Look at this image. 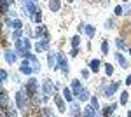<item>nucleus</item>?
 <instances>
[{
	"mask_svg": "<svg viewBox=\"0 0 131 117\" xmlns=\"http://www.w3.org/2000/svg\"><path fill=\"white\" fill-rule=\"evenodd\" d=\"M42 114H44V115H52L51 108H44V110H42Z\"/></svg>",
	"mask_w": 131,
	"mask_h": 117,
	"instance_id": "nucleus-33",
	"label": "nucleus"
},
{
	"mask_svg": "<svg viewBox=\"0 0 131 117\" xmlns=\"http://www.w3.org/2000/svg\"><path fill=\"white\" fill-rule=\"evenodd\" d=\"M128 96H129V94H128L126 91H122L121 98H119V103H121V105H126V103H128Z\"/></svg>",
	"mask_w": 131,
	"mask_h": 117,
	"instance_id": "nucleus-18",
	"label": "nucleus"
},
{
	"mask_svg": "<svg viewBox=\"0 0 131 117\" xmlns=\"http://www.w3.org/2000/svg\"><path fill=\"white\" fill-rule=\"evenodd\" d=\"M61 7V2L60 0H49V9L52 10V12H58Z\"/></svg>",
	"mask_w": 131,
	"mask_h": 117,
	"instance_id": "nucleus-9",
	"label": "nucleus"
},
{
	"mask_svg": "<svg viewBox=\"0 0 131 117\" xmlns=\"http://www.w3.org/2000/svg\"><path fill=\"white\" fill-rule=\"evenodd\" d=\"M84 115H96V108L93 107V105H89V107L84 108V112H82Z\"/></svg>",
	"mask_w": 131,
	"mask_h": 117,
	"instance_id": "nucleus-16",
	"label": "nucleus"
},
{
	"mask_svg": "<svg viewBox=\"0 0 131 117\" xmlns=\"http://www.w3.org/2000/svg\"><path fill=\"white\" fill-rule=\"evenodd\" d=\"M4 58H5L7 63L12 65V63L16 61V52H14V51H5V52H4Z\"/></svg>",
	"mask_w": 131,
	"mask_h": 117,
	"instance_id": "nucleus-8",
	"label": "nucleus"
},
{
	"mask_svg": "<svg viewBox=\"0 0 131 117\" xmlns=\"http://www.w3.org/2000/svg\"><path fill=\"white\" fill-rule=\"evenodd\" d=\"M72 88H73V94H75V96H77V94H79V91H81V82H79V80H77V79H75V80H72Z\"/></svg>",
	"mask_w": 131,
	"mask_h": 117,
	"instance_id": "nucleus-13",
	"label": "nucleus"
},
{
	"mask_svg": "<svg viewBox=\"0 0 131 117\" xmlns=\"http://www.w3.org/2000/svg\"><path fill=\"white\" fill-rule=\"evenodd\" d=\"M10 26H12V28H16V30H21L23 23H21L19 19H14V21H10Z\"/></svg>",
	"mask_w": 131,
	"mask_h": 117,
	"instance_id": "nucleus-20",
	"label": "nucleus"
},
{
	"mask_svg": "<svg viewBox=\"0 0 131 117\" xmlns=\"http://www.w3.org/2000/svg\"><path fill=\"white\" fill-rule=\"evenodd\" d=\"M81 75H82L84 79H88V77H89V72H88V70H82V72H81Z\"/></svg>",
	"mask_w": 131,
	"mask_h": 117,
	"instance_id": "nucleus-34",
	"label": "nucleus"
},
{
	"mask_svg": "<svg viewBox=\"0 0 131 117\" xmlns=\"http://www.w3.org/2000/svg\"><path fill=\"white\" fill-rule=\"evenodd\" d=\"M115 58H117V61H119V65H121V67L128 68V59L124 58V56H122L121 52H117V54H115Z\"/></svg>",
	"mask_w": 131,
	"mask_h": 117,
	"instance_id": "nucleus-11",
	"label": "nucleus"
},
{
	"mask_svg": "<svg viewBox=\"0 0 131 117\" xmlns=\"http://www.w3.org/2000/svg\"><path fill=\"white\" fill-rule=\"evenodd\" d=\"M91 105L96 108V110L100 108V103H98V98H96V96H93V98H91Z\"/></svg>",
	"mask_w": 131,
	"mask_h": 117,
	"instance_id": "nucleus-26",
	"label": "nucleus"
},
{
	"mask_svg": "<svg viewBox=\"0 0 131 117\" xmlns=\"http://www.w3.org/2000/svg\"><path fill=\"white\" fill-rule=\"evenodd\" d=\"M0 2H10V0H0Z\"/></svg>",
	"mask_w": 131,
	"mask_h": 117,
	"instance_id": "nucleus-38",
	"label": "nucleus"
},
{
	"mask_svg": "<svg viewBox=\"0 0 131 117\" xmlns=\"http://www.w3.org/2000/svg\"><path fill=\"white\" fill-rule=\"evenodd\" d=\"M124 84H128V86L131 84V75H128V77H126V82H124Z\"/></svg>",
	"mask_w": 131,
	"mask_h": 117,
	"instance_id": "nucleus-36",
	"label": "nucleus"
},
{
	"mask_svg": "<svg viewBox=\"0 0 131 117\" xmlns=\"http://www.w3.org/2000/svg\"><path fill=\"white\" fill-rule=\"evenodd\" d=\"M115 110V105H110V107H105V110H103V115H110L112 112Z\"/></svg>",
	"mask_w": 131,
	"mask_h": 117,
	"instance_id": "nucleus-23",
	"label": "nucleus"
},
{
	"mask_svg": "<svg viewBox=\"0 0 131 117\" xmlns=\"http://www.w3.org/2000/svg\"><path fill=\"white\" fill-rule=\"evenodd\" d=\"M86 33H88V37H93L94 35V26H91V25H86Z\"/></svg>",
	"mask_w": 131,
	"mask_h": 117,
	"instance_id": "nucleus-21",
	"label": "nucleus"
},
{
	"mask_svg": "<svg viewBox=\"0 0 131 117\" xmlns=\"http://www.w3.org/2000/svg\"><path fill=\"white\" fill-rule=\"evenodd\" d=\"M70 54H72V56H77V47H73V49H72V52H70Z\"/></svg>",
	"mask_w": 131,
	"mask_h": 117,
	"instance_id": "nucleus-37",
	"label": "nucleus"
},
{
	"mask_svg": "<svg viewBox=\"0 0 131 117\" xmlns=\"http://www.w3.org/2000/svg\"><path fill=\"white\" fill-rule=\"evenodd\" d=\"M35 33H37V37H44V39H49V31H47V28H46V26H42V25H39V26H37Z\"/></svg>",
	"mask_w": 131,
	"mask_h": 117,
	"instance_id": "nucleus-6",
	"label": "nucleus"
},
{
	"mask_svg": "<svg viewBox=\"0 0 131 117\" xmlns=\"http://www.w3.org/2000/svg\"><path fill=\"white\" fill-rule=\"evenodd\" d=\"M101 51H103L105 54L108 52V42H107V40H103V42H101Z\"/></svg>",
	"mask_w": 131,
	"mask_h": 117,
	"instance_id": "nucleus-28",
	"label": "nucleus"
},
{
	"mask_svg": "<svg viewBox=\"0 0 131 117\" xmlns=\"http://www.w3.org/2000/svg\"><path fill=\"white\" fill-rule=\"evenodd\" d=\"M122 12H124V7H122V5H117V7H115V14H117V16H121Z\"/></svg>",
	"mask_w": 131,
	"mask_h": 117,
	"instance_id": "nucleus-31",
	"label": "nucleus"
},
{
	"mask_svg": "<svg viewBox=\"0 0 131 117\" xmlns=\"http://www.w3.org/2000/svg\"><path fill=\"white\" fill-rule=\"evenodd\" d=\"M47 47H49V40H47V39H44L42 42H37V44H35V51H37V52L46 51Z\"/></svg>",
	"mask_w": 131,
	"mask_h": 117,
	"instance_id": "nucleus-7",
	"label": "nucleus"
},
{
	"mask_svg": "<svg viewBox=\"0 0 131 117\" xmlns=\"http://www.w3.org/2000/svg\"><path fill=\"white\" fill-rule=\"evenodd\" d=\"M0 80H2V82H5V80H7V72H5L4 68L0 70Z\"/></svg>",
	"mask_w": 131,
	"mask_h": 117,
	"instance_id": "nucleus-29",
	"label": "nucleus"
},
{
	"mask_svg": "<svg viewBox=\"0 0 131 117\" xmlns=\"http://www.w3.org/2000/svg\"><path fill=\"white\" fill-rule=\"evenodd\" d=\"M16 49H18V52H19L21 56H25V54L28 52V49H30V40L28 39L16 40Z\"/></svg>",
	"mask_w": 131,
	"mask_h": 117,
	"instance_id": "nucleus-1",
	"label": "nucleus"
},
{
	"mask_svg": "<svg viewBox=\"0 0 131 117\" xmlns=\"http://www.w3.org/2000/svg\"><path fill=\"white\" fill-rule=\"evenodd\" d=\"M72 114H75V115H77V114H79V107H77V105H75V103H73V105H72Z\"/></svg>",
	"mask_w": 131,
	"mask_h": 117,
	"instance_id": "nucleus-32",
	"label": "nucleus"
},
{
	"mask_svg": "<svg viewBox=\"0 0 131 117\" xmlns=\"http://www.w3.org/2000/svg\"><path fill=\"white\" fill-rule=\"evenodd\" d=\"M63 98H65V100H67L68 103H72V101H73V94H72V91H70L68 88L63 89Z\"/></svg>",
	"mask_w": 131,
	"mask_h": 117,
	"instance_id": "nucleus-10",
	"label": "nucleus"
},
{
	"mask_svg": "<svg viewBox=\"0 0 131 117\" xmlns=\"http://www.w3.org/2000/svg\"><path fill=\"white\" fill-rule=\"evenodd\" d=\"M21 35H23V31H21V30H16V31L12 33V39H14V40H19Z\"/></svg>",
	"mask_w": 131,
	"mask_h": 117,
	"instance_id": "nucleus-27",
	"label": "nucleus"
},
{
	"mask_svg": "<svg viewBox=\"0 0 131 117\" xmlns=\"http://www.w3.org/2000/svg\"><path fill=\"white\" fill-rule=\"evenodd\" d=\"M16 103H18V108H25L26 105V91H18V94H16Z\"/></svg>",
	"mask_w": 131,
	"mask_h": 117,
	"instance_id": "nucleus-2",
	"label": "nucleus"
},
{
	"mask_svg": "<svg viewBox=\"0 0 131 117\" xmlns=\"http://www.w3.org/2000/svg\"><path fill=\"white\" fill-rule=\"evenodd\" d=\"M77 98H79L81 101H84V100H88V98H89V93H88V89H84V88H82L81 91H79V94H77Z\"/></svg>",
	"mask_w": 131,
	"mask_h": 117,
	"instance_id": "nucleus-14",
	"label": "nucleus"
},
{
	"mask_svg": "<svg viewBox=\"0 0 131 117\" xmlns=\"http://www.w3.org/2000/svg\"><path fill=\"white\" fill-rule=\"evenodd\" d=\"M0 103H2V107H5V105H7V96H5V93H4V91L0 93Z\"/></svg>",
	"mask_w": 131,
	"mask_h": 117,
	"instance_id": "nucleus-24",
	"label": "nucleus"
},
{
	"mask_svg": "<svg viewBox=\"0 0 131 117\" xmlns=\"http://www.w3.org/2000/svg\"><path fill=\"white\" fill-rule=\"evenodd\" d=\"M100 65H101L100 59H93V61L89 63V68L93 70V72H98V70H100Z\"/></svg>",
	"mask_w": 131,
	"mask_h": 117,
	"instance_id": "nucleus-12",
	"label": "nucleus"
},
{
	"mask_svg": "<svg viewBox=\"0 0 131 117\" xmlns=\"http://www.w3.org/2000/svg\"><path fill=\"white\" fill-rule=\"evenodd\" d=\"M54 101H56V105L60 108V112H65V103H63V98L61 96H54Z\"/></svg>",
	"mask_w": 131,
	"mask_h": 117,
	"instance_id": "nucleus-15",
	"label": "nucleus"
},
{
	"mask_svg": "<svg viewBox=\"0 0 131 117\" xmlns=\"http://www.w3.org/2000/svg\"><path fill=\"white\" fill-rule=\"evenodd\" d=\"M105 73H107L108 77H110L112 73H114V67H112L110 63H107V65H105Z\"/></svg>",
	"mask_w": 131,
	"mask_h": 117,
	"instance_id": "nucleus-22",
	"label": "nucleus"
},
{
	"mask_svg": "<svg viewBox=\"0 0 131 117\" xmlns=\"http://www.w3.org/2000/svg\"><path fill=\"white\" fill-rule=\"evenodd\" d=\"M105 25H107V28H114V21H112V19H108Z\"/></svg>",
	"mask_w": 131,
	"mask_h": 117,
	"instance_id": "nucleus-35",
	"label": "nucleus"
},
{
	"mask_svg": "<svg viewBox=\"0 0 131 117\" xmlns=\"http://www.w3.org/2000/svg\"><path fill=\"white\" fill-rule=\"evenodd\" d=\"M31 18H33V21H35V23H40V21H42V12H40V9L37 10L35 14H31Z\"/></svg>",
	"mask_w": 131,
	"mask_h": 117,
	"instance_id": "nucleus-19",
	"label": "nucleus"
},
{
	"mask_svg": "<svg viewBox=\"0 0 131 117\" xmlns=\"http://www.w3.org/2000/svg\"><path fill=\"white\" fill-rule=\"evenodd\" d=\"M68 2H73V0H68Z\"/></svg>",
	"mask_w": 131,
	"mask_h": 117,
	"instance_id": "nucleus-39",
	"label": "nucleus"
},
{
	"mask_svg": "<svg viewBox=\"0 0 131 117\" xmlns=\"http://www.w3.org/2000/svg\"><path fill=\"white\" fill-rule=\"evenodd\" d=\"M115 44H117V47L122 49V51L126 49V44H124V40H122V39H117V42H115Z\"/></svg>",
	"mask_w": 131,
	"mask_h": 117,
	"instance_id": "nucleus-30",
	"label": "nucleus"
},
{
	"mask_svg": "<svg viewBox=\"0 0 131 117\" xmlns=\"http://www.w3.org/2000/svg\"><path fill=\"white\" fill-rule=\"evenodd\" d=\"M58 68H61L65 73H68V61L63 54H58Z\"/></svg>",
	"mask_w": 131,
	"mask_h": 117,
	"instance_id": "nucleus-3",
	"label": "nucleus"
},
{
	"mask_svg": "<svg viewBox=\"0 0 131 117\" xmlns=\"http://www.w3.org/2000/svg\"><path fill=\"white\" fill-rule=\"evenodd\" d=\"M44 91H46V94L54 93V88H52V84H51L49 80H46V82H44Z\"/></svg>",
	"mask_w": 131,
	"mask_h": 117,
	"instance_id": "nucleus-17",
	"label": "nucleus"
},
{
	"mask_svg": "<svg viewBox=\"0 0 131 117\" xmlns=\"http://www.w3.org/2000/svg\"><path fill=\"white\" fill-rule=\"evenodd\" d=\"M21 73H25V75H30V73H33V72H37L35 70V67H30L26 61H23V65H21V68H19Z\"/></svg>",
	"mask_w": 131,
	"mask_h": 117,
	"instance_id": "nucleus-5",
	"label": "nucleus"
},
{
	"mask_svg": "<svg viewBox=\"0 0 131 117\" xmlns=\"http://www.w3.org/2000/svg\"><path fill=\"white\" fill-rule=\"evenodd\" d=\"M119 86H121L119 82H112L108 88H105V89H103V91H105V96H107V98H110L112 94H114V93H115V91L119 89Z\"/></svg>",
	"mask_w": 131,
	"mask_h": 117,
	"instance_id": "nucleus-4",
	"label": "nucleus"
},
{
	"mask_svg": "<svg viewBox=\"0 0 131 117\" xmlns=\"http://www.w3.org/2000/svg\"><path fill=\"white\" fill-rule=\"evenodd\" d=\"M129 52H131V49H129Z\"/></svg>",
	"mask_w": 131,
	"mask_h": 117,
	"instance_id": "nucleus-40",
	"label": "nucleus"
},
{
	"mask_svg": "<svg viewBox=\"0 0 131 117\" xmlns=\"http://www.w3.org/2000/svg\"><path fill=\"white\" fill-rule=\"evenodd\" d=\"M79 44H81V37L75 35V37L72 39V46H73V47H79Z\"/></svg>",
	"mask_w": 131,
	"mask_h": 117,
	"instance_id": "nucleus-25",
	"label": "nucleus"
}]
</instances>
